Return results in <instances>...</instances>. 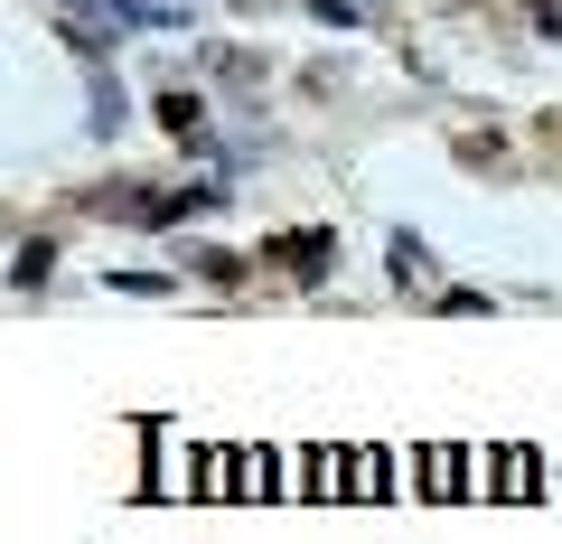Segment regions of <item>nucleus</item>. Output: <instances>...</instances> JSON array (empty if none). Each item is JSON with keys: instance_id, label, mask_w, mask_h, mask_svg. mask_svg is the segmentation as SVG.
<instances>
[{"instance_id": "nucleus-1", "label": "nucleus", "mask_w": 562, "mask_h": 544, "mask_svg": "<svg viewBox=\"0 0 562 544\" xmlns=\"http://www.w3.org/2000/svg\"><path fill=\"white\" fill-rule=\"evenodd\" d=\"M57 20L76 29V47H103L122 29H179V10H140V0H57Z\"/></svg>"}, {"instance_id": "nucleus-2", "label": "nucleus", "mask_w": 562, "mask_h": 544, "mask_svg": "<svg viewBox=\"0 0 562 544\" xmlns=\"http://www.w3.org/2000/svg\"><path fill=\"white\" fill-rule=\"evenodd\" d=\"M262 254H272L291 282H328V235H319V225H310V235H272Z\"/></svg>"}, {"instance_id": "nucleus-4", "label": "nucleus", "mask_w": 562, "mask_h": 544, "mask_svg": "<svg viewBox=\"0 0 562 544\" xmlns=\"http://www.w3.org/2000/svg\"><path fill=\"white\" fill-rule=\"evenodd\" d=\"M10 273H20V291H38V282H47V244H20V263H10Z\"/></svg>"}, {"instance_id": "nucleus-5", "label": "nucleus", "mask_w": 562, "mask_h": 544, "mask_svg": "<svg viewBox=\"0 0 562 544\" xmlns=\"http://www.w3.org/2000/svg\"><path fill=\"white\" fill-rule=\"evenodd\" d=\"M319 20H366V0H319Z\"/></svg>"}, {"instance_id": "nucleus-3", "label": "nucleus", "mask_w": 562, "mask_h": 544, "mask_svg": "<svg viewBox=\"0 0 562 544\" xmlns=\"http://www.w3.org/2000/svg\"><path fill=\"white\" fill-rule=\"evenodd\" d=\"M160 122H169V132H188V142H198V95H160Z\"/></svg>"}]
</instances>
